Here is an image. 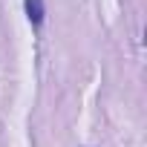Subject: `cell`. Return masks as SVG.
Masks as SVG:
<instances>
[{
	"label": "cell",
	"instance_id": "6da1fadb",
	"mask_svg": "<svg viewBox=\"0 0 147 147\" xmlns=\"http://www.w3.org/2000/svg\"><path fill=\"white\" fill-rule=\"evenodd\" d=\"M23 9H26V18H29L32 29H40L43 20H46V6H43V0H23Z\"/></svg>",
	"mask_w": 147,
	"mask_h": 147
}]
</instances>
